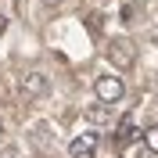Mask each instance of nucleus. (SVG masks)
Wrapping results in <instances>:
<instances>
[{
    "mask_svg": "<svg viewBox=\"0 0 158 158\" xmlns=\"http://www.w3.org/2000/svg\"><path fill=\"white\" fill-rule=\"evenodd\" d=\"M7 32V15H0V36Z\"/></svg>",
    "mask_w": 158,
    "mask_h": 158,
    "instance_id": "obj_9",
    "label": "nucleus"
},
{
    "mask_svg": "<svg viewBox=\"0 0 158 158\" xmlns=\"http://www.w3.org/2000/svg\"><path fill=\"white\" fill-rule=\"evenodd\" d=\"M22 94L25 97H43L47 94V76L43 72H25L22 76Z\"/></svg>",
    "mask_w": 158,
    "mask_h": 158,
    "instance_id": "obj_3",
    "label": "nucleus"
},
{
    "mask_svg": "<svg viewBox=\"0 0 158 158\" xmlns=\"http://www.w3.org/2000/svg\"><path fill=\"white\" fill-rule=\"evenodd\" d=\"M115 140L122 144V148H126V144H137V140H140V129L133 126V118H122V122H118V133H115Z\"/></svg>",
    "mask_w": 158,
    "mask_h": 158,
    "instance_id": "obj_5",
    "label": "nucleus"
},
{
    "mask_svg": "<svg viewBox=\"0 0 158 158\" xmlns=\"http://www.w3.org/2000/svg\"><path fill=\"white\" fill-rule=\"evenodd\" d=\"M43 4H47V7H58V4H61V0H43Z\"/></svg>",
    "mask_w": 158,
    "mask_h": 158,
    "instance_id": "obj_11",
    "label": "nucleus"
},
{
    "mask_svg": "<svg viewBox=\"0 0 158 158\" xmlns=\"http://www.w3.org/2000/svg\"><path fill=\"white\" fill-rule=\"evenodd\" d=\"M94 90H97V101H104V104H115V101H122V94H126V86H122L118 76H101L97 83H94Z\"/></svg>",
    "mask_w": 158,
    "mask_h": 158,
    "instance_id": "obj_2",
    "label": "nucleus"
},
{
    "mask_svg": "<svg viewBox=\"0 0 158 158\" xmlns=\"http://www.w3.org/2000/svg\"><path fill=\"white\" fill-rule=\"evenodd\" d=\"M86 25H90V32H101V18H97V15H90Z\"/></svg>",
    "mask_w": 158,
    "mask_h": 158,
    "instance_id": "obj_8",
    "label": "nucleus"
},
{
    "mask_svg": "<svg viewBox=\"0 0 158 158\" xmlns=\"http://www.w3.org/2000/svg\"><path fill=\"white\" fill-rule=\"evenodd\" d=\"M86 118L94 122V126H108V122H111V111H108V104L101 101V104H94V108H86Z\"/></svg>",
    "mask_w": 158,
    "mask_h": 158,
    "instance_id": "obj_6",
    "label": "nucleus"
},
{
    "mask_svg": "<svg viewBox=\"0 0 158 158\" xmlns=\"http://www.w3.org/2000/svg\"><path fill=\"white\" fill-rule=\"evenodd\" d=\"M94 148H97V133H79V137L69 144V155L83 158V155H94Z\"/></svg>",
    "mask_w": 158,
    "mask_h": 158,
    "instance_id": "obj_4",
    "label": "nucleus"
},
{
    "mask_svg": "<svg viewBox=\"0 0 158 158\" xmlns=\"http://www.w3.org/2000/svg\"><path fill=\"white\" fill-rule=\"evenodd\" d=\"M137 158H155V151H151V148H144V151H140Z\"/></svg>",
    "mask_w": 158,
    "mask_h": 158,
    "instance_id": "obj_10",
    "label": "nucleus"
},
{
    "mask_svg": "<svg viewBox=\"0 0 158 158\" xmlns=\"http://www.w3.org/2000/svg\"><path fill=\"white\" fill-rule=\"evenodd\" d=\"M144 148H151V151L158 155V126H151L148 133H144Z\"/></svg>",
    "mask_w": 158,
    "mask_h": 158,
    "instance_id": "obj_7",
    "label": "nucleus"
},
{
    "mask_svg": "<svg viewBox=\"0 0 158 158\" xmlns=\"http://www.w3.org/2000/svg\"><path fill=\"white\" fill-rule=\"evenodd\" d=\"M108 61L115 65V69H133V61H137V47H133V40H126V36H118V40H111L108 43Z\"/></svg>",
    "mask_w": 158,
    "mask_h": 158,
    "instance_id": "obj_1",
    "label": "nucleus"
}]
</instances>
